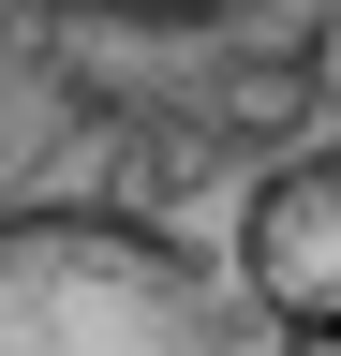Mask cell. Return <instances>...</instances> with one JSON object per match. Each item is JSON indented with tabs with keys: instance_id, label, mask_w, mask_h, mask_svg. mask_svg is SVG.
Returning a JSON list of instances; mask_svg holds the SVG:
<instances>
[{
	"instance_id": "1",
	"label": "cell",
	"mask_w": 341,
	"mask_h": 356,
	"mask_svg": "<svg viewBox=\"0 0 341 356\" xmlns=\"http://www.w3.org/2000/svg\"><path fill=\"white\" fill-rule=\"evenodd\" d=\"M0 356H238V297L149 208H0Z\"/></svg>"
},
{
	"instance_id": "2",
	"label": "cell",
	"mask_w": 341,
	"mask_h": 356,
	"mask_svg": "<svg viewBox=\"0 0 341 356\" xmlns=\"http://www.w3.org/2000/svg\"><path fill=\"white\" fill-rule=\"evenodd\" d=\"M238 297L267 327H341V149H282L238 208Z\"/></svg>"
},
{
	"instance_id": "3",
	"label": "cell",
	"mask_w": 341,
	"mask_h": 356,
	"mask_svg": "<svg viewBox=\"0 0 341 356\" xmlns=\"http://www.w3.org/2000/svg\"><path fill=\"white\" fill-rule=\"evenodd\" d=\"M45 15H90V30H238L267 0H45Z\"/></svg>"
},
{
	"instance_id": "4",
	"label": "cell",
	"mask_w": 341,
	"mask_h": 356,
	"mask_svg": "<svg viewBox=\"0 0 341 356\" xmlns=\"http://www.w3.org/2000/svg\"><path fill=\"white\" fill-rule=\"evenodd\" d=\"M312 104H341V0H326V30H312Z\"/></svg>"
},
{
	"instance_id": "5",
	"label": "cell",
	"mask_w": 341,
	"mask_h": 356,
	"mask_svg": "<svg viewBox=\"0 0 341 356\" xmlns=\"http://www.w3.org/2000/svg\"><path fill=\"white\" fill-rule=\"evenodd\" d=\"M282 356H341V327H282Z\"/></svg>"
}]
</instances>
